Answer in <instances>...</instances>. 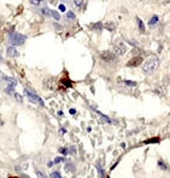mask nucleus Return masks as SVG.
Returning <instances> with one entry per match:
<instances>
[{"label": "nucleus", "instance_id": "14", "mask_svg": "<svg viewBox=\"0 0 170 178\" xmlns=\"http://www.w3.org/2000/svg\"><path fill=\"white\" fill-rule=\"evenodd\" d=\"M158 22V16H153L151 19H150V22H148V24L150 26H154L156 23Z\"/></svg>", "mask_w": 170, "mask_h": 178}, {"label": "nucleus", "instance_id": "16", "mask_svg": "<svg viewBox=\"0 0 170 178\" xmlns=\"http://www.w3.org/2000/svg\"><path fill=\"white\" fill-rule=\"evenodd\" d=\"M5 92L6 93H8V95H11V93H13V86H8V87H6L5 88Z\"/></svg>", "mask_w": 170, "mask_h": 178}, {"label": "nucleus", "instance_id": "24", "mask_svg": "<svg viewBox=\"0 0 170 178\" xmlns=\"http://www.w3.org/2000/svg\"><path fill=\"white\" fill-rule=\"evenodd\" d=\"M51 177H54V178H60V173H59V172H53V173H51Z\"/></svg>", "mask_w": 170, "mask_h": 178}, {"label": "nucleus", "instance_id": "3", "mask_svg": "<svg viewBox=\"0 0 170 178\" xmlns=\"http://www.w3.org/2000/svg\"><path fill=\"white\" fill-rule=\"evenodd\" d=\"M24 95L27 96V98H28L31 103H35V104H41L44 106V102L42 99L39 97L38 95H35V92H33L31 90H28V88H25L24 90Z\"/></svg>", "mask_w": 170, "mask_h": 178}, {"label": "nucleus", "instance_id": "7", "mask_svg": "<svg viewBox=\"0 0 170 178\" xmlns=\"http://www.w3.org/2000/svg\"><path fill=\"white\" fill-rule=\"evenodd\" d=\"M8 56L9 57H17L18 56V51L15 49L13 46H10V47H8Z\"/></svg>", "mask_w": 170, "mask_h": 178}, {"label": "nucleus", "instance_id": "9", "mask_svg": "<svg viewBox=\"0 0 170 178\" xmlns=\"http://www.w3.org/2000/svg\"><path fill=\"white\" fill-rule=\"evenodd\" d=\"M65 171L66 172H75V165L72 162H66L65 164Z\"/></svg>", "mask_w": 170, "mask_h": 178}, {"label": "nucleus", "instance_id": "27", "mask_svg": "<svg viewBox=\"0 0 170 178\" xmlns=\"http://www.w3.org/2000/svg\"><path fill=\"white\" fill-rule=\"evenodd\" d=\"M59 152H60V153H63V154H68V150H66L65 148H60V149H59Z\"/></svg>", "mask_w": 170, "mask_h": 178}, {"label": "nucleus", "instance_id": "2", "mask_svg": "<svg viewBox=\"0 0 170 178\" xmlns=\"http://www.w3.org/2000/svg\"><path fill=\"white\" fill-rule=\"evenodd\" d=\"M27 40V37L23 35V34H19V33H12L10 34V44L13 46H17V45H23Z\"/></svg>", "mask_w": 170, "mask_h": 178}, {"label": "nucleus", "instance_id": "29", "mask_svg": "<svg viewBox=\"0 0 170 178\" xmlns=\"http://www.w3.org/2000/svg\"><path fill=\"white\" fill-rule=\"evenodd\" d=\"M69 112H70V114H72V115H74L75 113H76V110H75V109H70V110H69Z\"/></svg>", "mask_w": 170, "mask_h": 178}, {"label": "nucleus", "instance_id": "26", "mask_svg": "<svg viewBox=\"0 0 170 178\" xmlns=\"http://www.w3.org/2000/svg\"><path fill=\"white\" fill-rule=\"evenodd\" d=\"M68 153H71V154H75V153H76V150H75V147H71L70 150H68Z\"/></svg>", "mask_w": 170, "mask_h": 178}, {"label": "nucleus", "instance_id": "5", "mask_svg": "<svg viewBox=\"0 0 170 178\" xmlns=\"http://www.w3.org/2000/svg\"><path fill=\"white\" fill-rule=\"evenodd\" d=\"M100 57L103 61H105V62H112L115 59V55L110 51H103L100 53Z\"/></svg>", "mask_w": 170, "mask_h": 178}, {"label": "nucleus", "instance_id": "11", "mask_svg": "<svg viewBox=\"0 0 170 178\" xmlns=\"http://www.w3.org/2000/svg\"><path fill=\"white\" fill-rule=\"evenodd\" d=\"M3 78H4V80H6V81H8L10 86H13V87H15V86L17 85V81H16L15 79H12V78H8V77H5V75H4Z\"/></svg>", "mask_w": 170, "mask_h": 178}, {"label": "nucleus", "instance_id": "8", "mask_svg": "<svg viewBox=\"0 0 170 178\" xmlns=\"http://www.w3.org/2000/svg\"><path fill=\"white\" fill-rule=\"evenodd\" d=\"M105 28L109 32H115L116 30V23L115 22H107V23H105Z\"/></svg>", "mask_w": 170, "mask_h": 178}, {"label": "nucleus", "instance_id": "17", "mask_svg": "<svg viewBox=\"0 0 170 178\" xmlns=\"http://www.w3.org/2000/svg\"><path fill=\"white\" fill-rule=\"evenodd\" d=\"M30 4L34 5V6H39L40 4H41V0H29Z\"/></svg>", "mask_w": 170, "mask_h": 178}, {"label": "nucleus", "instance_id": "20", "mask_svg": "<svg viewBox=\"0 0 170 178\" xmlns=\"http://www.w3.org/2000/svg\"><path fill=\"white\" fill-rule=\"evenodd\" d=\"M83 4V0H74V5L75 6H81Z\"/></svg>", "mask_w": 170, "mask_h": 178}, {"label": "nucleus", "instance_id": "10", "mask_svg": "<svg viewBox=\"0 0 170 178\" xmlns=\"http://www.w3.org/2000/svg\"><path fill=\"white\" fill-rule=\"evenodd\" d=\"M92 29L96 30V32H101V30H103V24H101L100 22L94 23V24L92 26Z\"/></svg>", "mask_w": 170, "mask_h": 178}, {"label": "nucleus", "instance_id": "28", "mask_svg": "<svg viewBox=\"0 0 170 178\" xmlns=\"http://www.w3.org/2000/svg\"><path fill=\"white\" fill-rule=\"evenodd\" d=\"M59 10L60 11H65V6L64 5H59Z\"/></svg>", "mask_w": 170, "mask_h": 178}, {"label": "nucleus", "instance_id": "19", "mask_svg": "<svg viewBox=\"0 0 170 178\" xmlns=\"http://www.w3.org/2000/svg\"><path fill=\"white\" fill-rule=\"evenodd\" d=\"M15 97H16L17 102H19V103H22V102H23V97H22L21 95H18V93H15Z\"/></svg>", "mask_w": 170, "mask_h": 178}, {"label": "nucleus", "instance_id": "15", "mask_svg": "<svg viewBox=\"0 0 170 178\" xmlns=\"http://www.w3.org/2000/svg\"><path fill=\"white\" fill-rule=\"evenodd\" d=\"M52 17L56 19V21H59V19H60V15L57 11H52Z\"/></svg>", "mask_w": 170, "mask_h": 178}, {"label": "nucleus", "instance_id": "6", "mask_svg": "<svg viewBox=\"0 0 170 178\" xmlns=\"http://www.w3.org/2000/svg\"><path fill=\"white\" fill-rule=\"evenodd\" d=\"M142 62V58L140 57V56H138V57H134V58H132L129 62L127 63V66L128 67H138L140 63Z\"/></svg>", "mask_w": 170, "mask_h": 178}, {"label": "nucleus", "instance_id": "30", "mask_svg": "<svg viewBox=\"0 0 170 178\" xmlns=\"http://www.w3.org/2000/svg\"><path fill=\"white\" fill-rule=\"evenodd\" d=\"M36 175H38V176H40V177H44V173H41V172H39V171H36Z\"/></svg>", "mask_w": 170, "mask_h": 178}, {"label": "nucleus", "instance_id": "25", "mask_svg": "<svg viewBox=\"0 0 170 178\" xmlns=\"http://www.w3.org/2000/svg\"><path fill=\"white\" fill-rule=\"evenodd\" d=\"M97 168H98V171H99V175H100V176H104V172H103V170H101V167H100L99 165L97 166Z\"/></svg>", "mask_w": 170, "mask_h": 178}, {"label": "nucleus", "instance_id": "32", "mask_svg": "<svg viewBox=\"0 0 170 178\" xmlns=\"http://www.w3.org/2000/svg\"><path fill=\"white\" fill-rule=\"evenodd\" d=\"M3 124V121H1V118H0V125H1Z\"/></svg>", "mask_w": 170, "mask_h": 178}, {"label": "nucleus", "instance_id": "18", "mask_svg": "<svg viewBox=\"0 0 170 178\" xmlns=\"http://www.w3.org/2000/svg\"><path fill=\"white\" fill-rule=\"evenodd\" d=\"M66 17H68V18H70V19H75V18H76V16L74 15V12H72V11H69V12H68V13H66Z\"/></svg>", "mask_w": 170, "mask_h": 178}, {"label": "nucleus", "instance_id": "23", "mask_svg": "<svg viewBox=\"0 0 170 178\" xmlns=\"http://www.w3.org/2000/svg\"><path fill=\"white\" fill-rule=\"evenodd\" d=\"M62 161H63V157H60V156H59V157H56L53 162H54V164H59V162H62Z\"/></svg>", "mask_w": 170, "mask_h": 178}, {"label": "nucleus", "instance_id": "22", "mask_svg": "<svg viewBox=\"0 0 170 178\" xmlns=\"http://www.w3.org/2000/svg\"><path fill=\"white\" fill-rule=\"evenodd\" d=\"M124 84L128 86H137V83H133V81H129V80H126Z\"/></svg>", "mask_w": 170, "mask_h": 178}, {"label": "nucleus", "instance_id": "21", "mask_svg": "<svg viewBox=\"0 0 170 178\" xmlns=\"http://www.w3.org/2000/svg\"><path fill=\"white\" fill-rule=\"evenodd\" d=\"M158 166H160L162 167V170H168V167H167V165L163 161H158Z\"/></svg>", "mask_w": 170, "mask_h": 178}, {"label": "nucleus", "instance_id": "12", "mask_svg": "<svg viewBox=\"0 0 170 178\" xmlns=\"http://www.w3.org/2000/svg\"><path fill=\"white\" fill-rule=\"evenodd\" d=\"M137 21H138V27H139V30H140L141 33H145V26H144V22H142L139 17L137 18Z\"/></svg>", "mask_w": 170, "mask_h": 178}, {"label": "nucleus", "instance_id": "31", "mask_svg": "<svg viewBox=\"0 0 170 178\" xmlns=\"http://www.w3.org/2000/svg\"><path fill=\"white\" fill-rule=\"evenodd\" d=\"M3 62V57H1V55H0V63Z\"/></svg>", "mask_w": 170, "mask_h": 178}, {"label": "nucleus", "instance_id": "13", "mask_svg": "<svg viewBox=\"0 0 170 178\" xmlns=\"http://www.w3.org/2000/svg\"><path fill=\"white\" fill-rule=\"evenodd\" d=\"M41 13H44V16H46V17H52V11L48 10L47 8L41 9Z\"/></svg>", "mask_w": 170, "mask_h": 178}, {"label": "nucleus", "instance_id": "4", "mask_svg": "<svg viewBox=\"0 0 170 178\" xmlns=\"http://www.w3.org/2000/svg\"><path fill=\"white\" fill-rule=\"evenodd\" d=\"M113 52L118 55V56H122V55H124L127 52V46L121 40H116L113 44Z\"/></svg>", "mask_w": 170, "mask_h": 178}, {"label": "nucleus", "instance_id": "1", "mask_svg": "<svg viewBox=\"0 0 170 178\" xmlns=\"http://www.w3.org/2000/svg\"><path fill=\"white\" fill-rule=\"evenodd\" d=\"M158 67H159V58L156 57V56H152V57H150L148 59L145 61L142 69H144V72L146 74H151L157 69Z\"/></svg>", "mask_w": 170, "mask_h": 178}]
</instances>
